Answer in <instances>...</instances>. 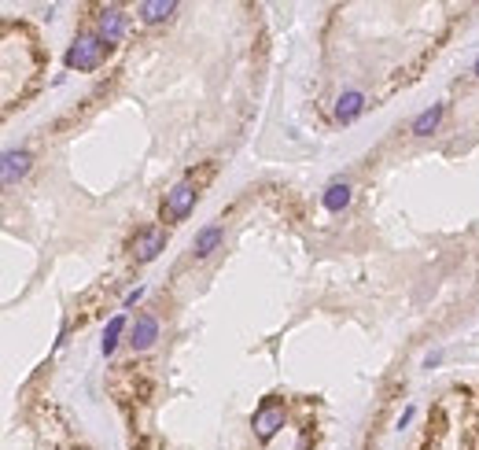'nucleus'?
Here are the masks:
<instances>
[{"mask_svg": "<svg viewBox=\"0 0 479 450\" xmlns=\"http://www.w3.org/2000/svg\"><path fill=\"white\" fill-rule=\"evenodd\" d=\"M103 56H107V41H103V37H93V33H82L67 48V67L70 70H96L103 63Z\"/></svg>", "mask_w": 479, "mask_h": 450, "instance_id": "nucleus-1", "label": "nucleus"}, {"mask_svg": "<svg viewBox=\"0 0 479 450\" xmlns=\"http://www.w3.org/2000/svg\"><path fill=\"white\" fill-rule=\"evenodd\" d=\"M192 207H196V185H192V181H177L170 192H166L162 211L170 214V218H188Z\"/></svg>", "mask_w": 479, "mask_h": 450, "instance_id": "nucleus-2", "label": "nucleus"}, {"mask_svg": "<svg viewBox=\"0 0 479 450\" xmlns=\"http://www.w3.org/2000/svg\"><path fill=\"white\" fill-rule=\"evenodd\" d=\"M284 428V406H277V403H262L254 410V435L258 440H273V435Z\"/></svg>", "mask_w": 479, "mask_h": 450, "instance_id": "nucleus-3", "label": "nucleus"}, {"mask_svg": "<svg viewBox=\"0 0 479 450\" xmlns=\"http://www.w3.org/2000/svg\"><path fill=\"white\" fill-rule=\"evenodd\" d=\"M155 340H159V321H155L151 314H140V317H137V325H133V336H129L133 351H148Z\"/></svg>", "mask_w": 479, "mask_h": 450, "instance_id": "nucleus-4", "label": "nucleus"}, {"mask_svg": "<svg viewBox=\"0 0 479 450\" xmlns=\"http://www.w3.org/2000/svg\"><path fill=\"white\" fill-rule=\"evenodd\" d=\"M26 170H30V151H22V148L4 151V185L8 188L15 185L19 177H26Z\"/></svg>", "mask_w": 479, "mask_h": 450, "instance_id": "nucleus-5", "label": "nucleus"}, {"mask_svg": "<svg viewBox=\"0 0 479 450\" xmlns=\"http://www.w3.org/2000/svg\"><path fill=\"white\" fill-rule=\"evenodd\" d=\"M162 248H166V233H162V229H148V233H140L137 243H133V251H137L140 262H151Z\"/></svg>", "mask_w": 479, "mask_h": 450, "instance_id": "nucleus-6", "label": "nucleus"}, {"mask_svg": "<svg viewBox=\"0 0 479 450\" xmlns=\"http://www.w3.org/2000/svg\"><path fill=\"white\" fill-rule=\"evenodd\" d=\"M122 33H126V15H122L119 8H107L100 15V37L107 45H114V41H122Z\"/></svg>", "mask_w": 479, "mask_h": 450, "instance_id": "nucleus-7", "label": "nucleus"}, {"mask_svg": "<svg viewBox=\"0 0 479 450\" xmlns=\"http://www.w3.org/2000/svg\"><path fill=\"white\" fill-rule=\"evenodd\" d=\"M361 111H365V96H361L358 89H351V93H343L340 104H335V119H340V122H354Z\"/></svg>", "mask_w": 479, "mask_h": 450, "instance_id": "nucleus-8", "label": "nucleus"}, {"mask_svg": "<svg viewBox=\"0 0 479 450\" xmlns=\"http://www.w3.org/2000/svg\"><path fill=\"white\" fill-rule=\"evenodd\" d=\"M137 11H140V19H144V22H151V27H155V22L170 19L174 11H177V4H174V0H144V4H140Z\"/></svg>", "mask_w": 479, "mask_h": 450, "instance_id": "nucleus-9", "label": "nucleus"}, {"mask_svg": "<svg viewBox=\"0 0 479 450\" xmlns=\"http://www.w3.org/2000/svg\"><path fill=\"white\" fill-rule=\"evenodd\" d=\"M347 203H351V185H347V181H332V185L325 188V207H328L332 214H340Z\"/></svg>", "mask_w": 479, "mask_h": 450, "instance_id": "nucleus-10", "label": "nucleus"}, {"mask_svg": "<svg viewBox=\"0 0 479 450\" xmlns=\"http://www.w3.org/2000/svg\"><path fill=\"white\" fill-rule=\"evenodd\" d=\"M443 111H446L443 104H432L428 111H420L417 119H413V133H417V137H428L435 126H439V119H443Z\"/></svg>", "mask_w": 479, "mask_h": 450, "instance_id": "nucleus-11", "label": "nucleus"}, {"mask_svg": "<svg viewBox=\"0 0 479 450\" xmlns=\"http://www.w3.org/2000/svg\"><path fill=\"white\" fill-rule=\"evenodd\" d=\"M218 243H222V225H206L196 233V259H206Z\"/></svg>", "mask_w": 479, "mask_h": 450, "instance_id": "nucleus-12", "label": "nucleus"}, {"mask_svg": "<svg viewBox=\"0 0 479 450\" xmlns=\"http://www.w3.org/2000/svg\"><path fill=\"white\" fill-rule=\"evenodd\" d=\"M122 329H126V317L122 314H114L111 321H107V329H103V354H111L114 347H119V336H122Z\"/></svg>", "mask_w": 479, "mask_h": 450, "instance_id": "nucleus-13", "label": "nucleus"}, {"mask_svg": "<svg viewBox=\"0 0 479 450\" xmlns=\"http://www.w3.org/2000/svg\"><path fill=\"white\" fill-rule=\"evenodd\" d=\"M140 295H144V288H133V292H129V295H126V306H133V303L140 299Z\"/></svg>", "mask_w": 479, "mask_h": 450, "instance_id": "nucleus-14", "label": "nucleus"}, {"mask_svg": "<svg viewBox=\"0 0 479 450\" xmlns=\"http://www.w3.org/2000/svg\"><path fill=\"white\" fill-rule=\"evenodd\" d=\"M476 74H479V59H476Z\"/></svg>", "mask_w": 479, "mask_h": 450, "instance_id": "nucleus-15", "label": "nucleus"}]
</instances>
